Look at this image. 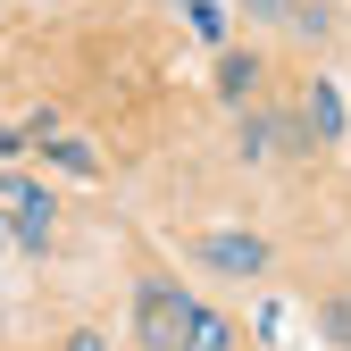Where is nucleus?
<instances>
[{"label":"nucleus","mask_w":351,"mask_h":351,"mask_svg":"<svg viewBox=\"0 0 351 351\" xmlns=\"http://www.w3.org/2000/svg\"><path fill=\"white\" fill-rule=\"evenodd\" d=\"M193 310H201V301L176 285V276H143V285H134V343H143V351H184Z\"/></svg>","instance_id":"f257e3e1"},{"label":"nucleus","mask_w":351,"mask_h":351,"mask_svg":"<svg viewBox=\"0 0 351 351\" xmlns=\"http://www.w3.org/2000/svg\"><path fill=\"white\" fill-rule=\"evenodd\" d=\"M0 226H9L17 251H51L59 234V201L34 184V176H0Z\"/></svg>","instance_id":"f03ea898"},{"label":"nucleus","mask_w":351,"mask_h":351,"mask_svg":"<svg viewBox=\"0 0 351 351\" xmlns=\"http://www.w3.org/2000/svg\"><path fill=\"white\" fill-rule=\"evenodd\" d=\"M193 259L217 268V276H259V268H268V243H259V234H201Z\"/></svg>","instance_id":"7ed1b4c3"},{"label":"nucleus","mask_w":351,"mask_h":351,"mask_svg":"<svg viewBox=\"0 0 351 351\" xmlns=\"http://www.w3.org/2000/svg\"><path fill=\"white\" fill-rule=\"evenodd\" d=\"M310 134H318V143H343V93H335L326 75L310 84Z\"/></svg>","instance_id":"20e7f679"},{"label":"nucleus","mask_w":351,"mask_h":351,"mask_svg":"<svg viewBox=\"0 0 351 351\" xmlns=\"http://www.w3.org/2000/svg\"><path fill=\"white\" fill-rule=\"evenodd\" d=\"M251 17H285L293 34H326V9H310V0H243Z\"/></svg>","instance_id":"39448f33"},{"label":"nucleus","mask_w":351,"mask_h":351,"mask_svg":"<svg viewBox=\"0 0 351 351\" xmlns=\"http://www.w3.org/2000/svg\"><path fill=\"white\" fill-rule=\"evenodd\" d=\"M217 93H226V101H251L259 93V59L251 51H226V59H217Z\"/></svg>","instance_id":"423d86ee"},{"label":"nucleus","mask_w":351,"mask_h":351,"mask_svg":"<svg viewBox=\"0 0 351 351\" xmlns=\"http://www.w3.org/2000/svg\"><path fill=\"white\" fill-rule=\"evenodd\" d=\"M184 351H234V326L217 318V310H193V335H184Z\"/></svg>","instance_id":"0eeeda50"},{"label":"nucleus","mask_w":351,"mask_h":351,"mask_svg":"<svg viewBox=\"0 0 351 351\" xmlns=\"http://www.w3.org/2000/svg\"><path fill=\"white\" fill-rule=\"evenodd\" d=\"M42 151H51V159H59L67 176H101V159H93V143H75V134H51Z\"/></svg>","instance_id":"6e6552de"},{"label":"nucleus","mask_w":351,"mask_h":351,"mask_svg":"<svg viewBox=\"0 0 351 351\" xmlns=\"http://www.w3.org/2000/svg\"><path fill=\"white\" fill-rule=\"evenodd\" d=\"M184 25L201 42H226V9H217V0H184Z\"/></svg>","instance_id":"1a4fd4ad"},{"label":"nucleus","mask_w":351,"mask_h":351,"mask_svg":"<svg viewBox=\"0 0 351 351\" xmlns=\"http://www.w3.org/2000/svg\"><path fill=\"white\" fill-rule=\"evenodd\" d=\"M326 335H335V343L351 351V301H326Z\"/></svg>","instance_id":"9d476101"},{"label":"nucleus","mask_w":351,"mask_h":351,"mask_svg":"<svg viewBox=\"0 0 351 351\" xmlns=\"http://www.w3.org/2000/svg\"><path fill=\"white\" fill-rule=\"evenodd\" d=\"M67 351H109V343H101L93 326H75V335H67Z\"/></svg>","instance_id":"9b49d317"},{"label":"nucleus","mask_w":351,"mask_h":351,"mask_svg":"<svg viewBox=\"0 0 351 351\" xmlns=\"http://www.w3.org/2000/svg\"><path fill=\"white\" fill-rule=\"evenodd\" d=\"M0 243H9V226H0Z\"/></svg>","instance_id":"f8f14e48"}]
</instances>
